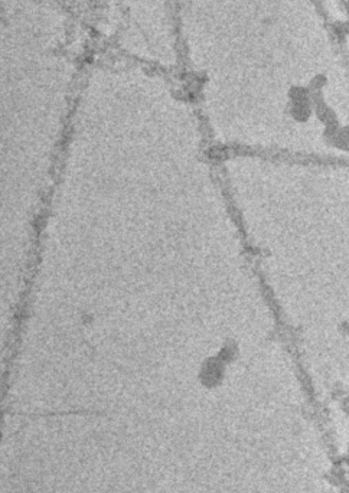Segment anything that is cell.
I'll use <instances>...</instances> for the list:
<instances>
[{
	"mask_svg": "<svg viewBox=\"0 0 349 493\" xmlns=\"http://www.w3.org/2000/svg\"><path fill=\"white\" fill-rule=\"evenodd\" d=\"M310 91L305 87H295L290 90V104L293 116L299 120H306L310 116L312 103Z\"/></svg>",
	"mask_w": 349,
	"mask_h": 493,
	"instance_id": "1",
	"label": "cell"
}]
</instances>
